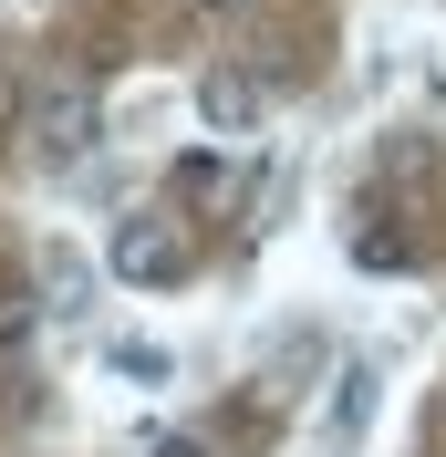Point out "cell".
<instances>
[{
  "mask_svg": "<svg viewBox=\"0 0 446 457\" xmlns=\"http://www.w3.org/2000/svg\"><path fill=\"white\" fill-rule=\"evenodd\" d=\"M114 374H125V385H167V353H136V343H125V353H114Z\"/></svg>",
  "mask_w": 446,
  "mask_h": 457,
  "instance_id": "5b68a950",
  "label": "cell"
},
{
  "mask_svg": "<svg viewBox=\"0 0 446 457\" xmlns=\"http://www.w3.org/2000/svg\"><path fill=\"white\" fill-rule=\"evenodd\" d=\"M197 114H208L219 136H250L260 114H270V84H260V73H239V62H219V73L197 84Z\"/></svg>",
  "mask_w": 446,
  "mask_h": 457,
  "instance_id": "6da1fadb",
  "label": "cell"
},
{
  "mask_svg": "<svg viewBox=\"0 0 446 457\" xmlns=\"http://www.w3.org/2000/svg\"><path fill=\"white\" fill-rule=\"evenodd\" d=\"M84 145H94V104H84V94H53V104H42V156L73 167Z\"/></svg>",
  "mask_w": 446,
  "mask_h": 457,
  "instance_id": "3957f363",
  "label": "cell"
},
{
  "mask_svg": "<svg viewBox=\"0 0 446 457\" xmlns=\"http://www.w3.org/2000/svg\"><path fill=\"white\" fill-rule=\"evenodd\" d=\"M42 302H53V312H84V302H94V270L73 250H42Z\"/></svg>",
  "mask_w": 446,
  "mask_h": 457,
  "instance_id": "277c9868",
  "label": "cell"
},
{
  "mask_svg": "<svg viewBox=\"0 0 446 457\" xmlns=\"http://www.w3.org/2000/svg\"><path fill=\"white\" fill-rule=\"evenodd\" d=\"M156 457H208V447H197V436H156Z\"/></svg>",
  "mask_w": 446,
  "mask_h": 457,
  "instance_id": "52a82bcc",
  "label": "cell"
},
{
  "mask_svg": "<svg viewBox=\"0 0 446 457\" xmlns=\"http://www.w3.org/2000/svg\"><path fill=\"white\" fill-rule=\"evenodd\" d=\"M21 136V73H11V62H0V145Z\"/></svg>",
  "mask_w": 446,
  "mask_h": 457,
  "instance_id": "8992f818",
  "label": "cell"
},
{
  "mask_svg": "<svg viewBox=\"0 0 446 457\" xmlns=\"http://www.w3.org/2000/svg\"><path fill=\"white\" fill-rule=\"evenodd\" d=\"M208 11H219V0H208Z\"/></svg>",
  "mask_w": 446,
  "mask_h": 457,
  "instance_id": "ba28073f",
  "label": "cell"
},
{
  "mask_svg": "<svg viewBox=\"0 0 446 457\" xmlns=\"http://www.w3.org/2000/svg\"><path fill=\"white\" fill-rule=\"evenodd\" d=\"M114 270H125V281H177V270H187V239H177V228H125V239H114Z\"/></svg>",
  "mask_w": 446,
  "mask_h": 457,
  "instance_id": "7a4b0ae2",
  "label": "cell"
}]
</instances>
